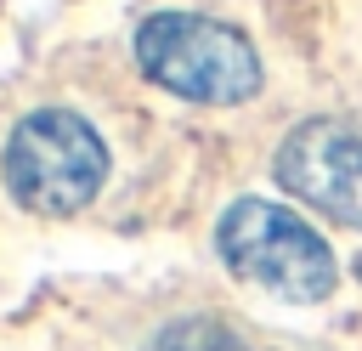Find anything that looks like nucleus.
Returning a JSON list of instances; mask_svg holds the SVG:
<instances>
[{
  "instance_id": "20e7f679",
  "label": "nucleus",
  "mask_w": 362,
  "mask_h": 351,
  "mask_svg": "<svg viewBox=\"0 0 362 351\" xmlns=\"http://www.w3.org/2000/svg\"><path fill=\"white\" fill-rule=\"evenodd\" d=\"M272 176L317 215L339 226H362V119L345 113L300 119L272 153Z\"/></svg>"
},
{
  "instance_id": "39448f33",
  "label": "nucleus",
  "mask_w": 362,
  "mask_h": 351,
  "mask_svg": "<svg viewBox=\"0 0 362 351\" xmlns=\"http://www.w3.org/2000/svg\"><path fill=\"white\" fill-rule=\"evenodd\" d=\"M147 351H249L238 328H226L221 317H181L170 328L153 334Z\"/></svg>"
},
{
  "instance_id": "f257e3e1",
  "label": "nucleus",
  "mask_w": 362,
  "mask_h": 351,
  "mask_svg": "<svg viewBox=\"0 0 362 351\" xmlns=\"http://www.w3.org/2000/svg\"><path fill=\"white\" fill-rule=\"evenodd\" d=\"M136 68L198 108H238L260 91L255 45L204 11H153L136 23Z\"/></svg>"
},
{
  "instance_id": "423d86ee",
  "label": "nucleus",
  "mask_w": 362,
  "mask_h": 351,
  "mask_svg": "<svg viewBox=\"0 0 362 351\" xmlns=\"http://www.w3.org/2000/svg\"><path fill=\"white\" fill-rule=\"evenodd\" d=\"M356 277H362V255H356Z\"/></svg>"
},
{
  "instance_id": "7ed1b4c3",
  "label": "nucleus",
  "mask_w": 362,
  "mask_h": 351,
  "mask_svg": "<svg viewBox=\"0 0 362 351\" xmlns=\"http://www.w3.org/2000/svg\"><path fill=\"white\" fill-rule=\"evenodd\" d=\"M215 249L243 283H255L277 300H294V306L328 300L334 283H339L328 238L311 221H300L294 209L272 204V198L226 204V215L215 226Z\"/></svg>"
},
{
  "instance_id": "f03ea898",
  "label": "nucleus",
  "mask_w": 362,
  "mask_h": 351,
  "mask_svg": "<svg viewBox=\"0 0 362 351\" xmlns=\"http://www.w3.org/2000/svg\"><path fill=\"white\" fill-rule=\"evenodd\" d=\"M0 176L28 215H79L107 181V142L74 108H34L11 125Z\"/></svg>"
}]
</instances>
